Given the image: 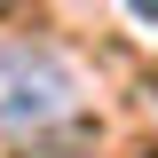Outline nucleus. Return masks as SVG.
Instances as JSON below:
<instances>
[{
	"label": "nucleus",
	"instance_id": "nucleus-1",
	"mask_svg": "<svg viewBox=\"0 0 158 158\" xmlns=\"http://www.w3.org/2000/svg\"><path fill=\"white\" fill-rule=\"evenodd\" d=\"M71 103V71L63 56L32 48V40H0V118L8 127H40Z\"/></svg>",
	"mask_w": 158,
	"mask_h": 158
},
{
	"label": "nucleus",
	"instance_id": "nucleus-2",
	"mask_svg": "<svg viewBox=\"0 0 158 158\" xmlns=\"http://www.w3.org/2000/svg\"><path fill=\"white\" fill-rule=\"evenodd\" d=\"M135 16H142V24H158V0H135Z\"/></svg>",
	"mask_w": 158,
	"mask_h": 158
}]
</instances>
